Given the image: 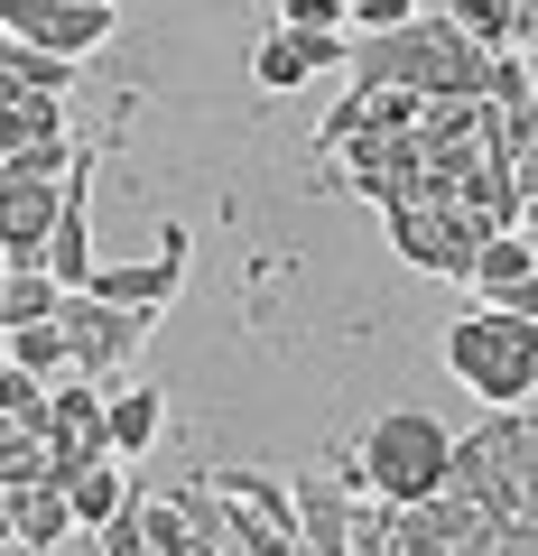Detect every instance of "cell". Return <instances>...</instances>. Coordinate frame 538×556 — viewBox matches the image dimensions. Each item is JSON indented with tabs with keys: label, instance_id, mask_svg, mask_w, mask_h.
I'll return each instance as SVG.
<instances>
[{
	"label": "cell",
	"instance_id": "cell-1",
	"mask_svg": "<svg viewBox=\"0 0 538 556\" xmlns=\"http://www.w3.org/2000/svg\"><path fill=\"white\" fill-rule=\"evenodd\" d=\"M353 464H362V492H372L380 510H418V501H437V492H446L455 427H446L437 408H390L372 437L353 445Z\"/></svg>",
	"mask_w": 538,
	"mask_h": 556
},
{
	"label": "cell",
	"instance_id": "cell-2",
	"mask_svg": "<svg viewBox=\"0 0 538 556\" xmlns=\"http://www.w3.org/2000/svg\"><path fill=\"white\" fill-rule=\"evenodd\" d=\"M446 371H455L492 417L529 408V390H538V325L511 316V306H474V316L446 325Z\"/></svg>",
	"mask_w": 538,
	"mask_h": 556
},
{
	"label": "cell",
	"instance_id": "cell-3",
	"mask_svg": "<svg viewBox=\"0 0 538 556\" xmlns=\"http://www.w3.org/2000/svg\"><path fill=\"white\" fill-rule=\"evenodd\" d=\"M112 28H121L112 0H0V38H20L28 56H57V65H84Z\"/></svg>",
	"mask_w": 538,
	"mask_h": 556
},
{
	"label": "cell",
	"instance_id": "cell-4",
	"mask_svg": "<svg viewBox=\"0 0 538 556\" xmlns=\"http://www.w3.org/2000/svg\"><path fill=\"white\" fill-rule=\"evenodd\" d=\"M380 223H390V241H399V260H409V269L464 278V288H474V251H483V241H501L492 223L464 214V204H446V214H427V204H390Z\"/></svg>",
	"mask_w": 538,
	"mask_h": 556
},
{
	"label": "cell",
	"instance_id": "cell-5",
	"mask_svg": "<svg viewBox=\"0 0 538 556\" xmlns=\"http://www.w3.org/2000/svg\"><path fill=\"white\" fill-rule=\"evenodd\" d=\"M177 288H186V232L167 223L149 260H93V288H84V298H93V306H121V316H167Z\"/></svg>",
	"mask_w": 538,
	"mask_h": 556
},
{
	"label": "cell",
	"instance_id": "cell-6",
	"mask_svg": "<svg viewBox=\"0 0 538 556\" xmlns=\"http://www.w3.org/2000/svg\"><path fill=\"white\" fill-rule=\"evenodd\" d=\"M47 232H57V186H28L0 167V260H10V278L47 269Z\"/></svg>",
	"mask_w": 538,
	"mask_h": 556
},
{
	"label": "cell",
	"instance_id": "cell-7",
	"mask_svg": "<svg viewBox=\"0 0 538 556\" xmlns=\"http://www.w3.org/2000/svg\"><path fill=\"white\" fill-rule=\"evenodd\" d=\"M47 278H57L65 298H75V288H93V186H84V167L57 186V232H47Z\"/></svg>",
	"mask_w": 538,
	"mask_h": 556
},
{
	"label": "cell",
	"instance_id": "cell-8",
	"mask_svg": "<svg viewBox=\"0 0 538 556\" xmlns=\"http://www.w3.org/2000/svg\"><path fill=\"white\" fill-rule=\"evenodd\" d=\"M159 427H167V408H159V390H140V380H121V390L102 399V445H112V464H140L149 445H159Z\"/></svg>",
	"mask_w": 538,
	"mask_h": 556
},
{
	"label": "cell",
	"instance_id": "cell-9",
	"mask_svg": "<svg viewBox=\"0 0 538 556\" xmlns=\"http://www.w3.org/2000/svg\"><path fill=\"white\" fill-rule=\"evenodd\" d=\"M57 538H75V510H65V492H10V547H28V556H47Z\"/></svg>",
	"mask_w": 538,
	"mask_h": 556
},
{
	"label": "cell",
	"instance_id": "cell-10",
	"mask_svg": "<svg viewBox=\"0 0 538 556\" xmlns=\"http://www.w3.org/2000/svg\"><path fill=\"white\" fill-rule=\"evenodd\" d=\"M446 20L464 28L474 56H511L520 47V0H446Z\"/></svg>",
	"mask_w": 538,
	"mask_h": 556
},
{
	"label": "cell",
	"instance_id": "cell-11",
	"mask_svg": "<svg viewBox=\"0 0 538 556\" xmlns=\"http://www.w3.org/2000/svg\"><path fill=\"white\" fill-rule=\"evenodd\" d=\"M112 390H121V380H112ZM112 390L65 371L57 390H47V445H57V437H102V399H112Z\"/></svg>",
	"mask_w": 538,
	"mask_h": 556
},
{
	"label": "cell",
	"instance_id": "cell-12",
	"mask_svg": "<svg viewBox=\"0 0 538 556\" xmlns=\"http://www.w3.org/2000/svg\"><path fill=\"white\" fill-rule=\"evenodd\" d=\"M520 278H538V260H529V241H520V232H501V241H483V251H474V298L483 306H501Z\"/></svg>",
	"mask_w": 538,
	"mask_h": 556
},
{
	"label": "cell",
	"instance_id": "cell-13",
	"mask_svg": "<svg viewBox=\"0 0 538 556\" xmlns=\"http://www.w3.org/2000/svg\"><path fill=\"white\" fill-rule=\"evenodd\" d=\"M455 204H464V214H483L492 232H520V214H529V204H520V186H511V167H474Z\"/></svg>",
	"mask_w": 538,
	"mask_h": 556
},
{
	"label": "cell",
	"instance_id": "cell-14",
	"mask_svg": "<svg viewBox=\"0 0 538 556\" xmlns=\"http://www.w3.org/2000/svg\"><path fill=\"white\" fill-rule=\"evenodd\" d=\"M10 362H20V371L38 380V390H57V380L75 371V343H65L57 325H20V334H10Z\"/></svg>",
	"mask_w": 538,
	"mask_h": 556
},
{
	"label": "cell",
	"instance_id": "cell-15",
	"mask_svg": "<svg viewBox=\"0 0 538 556\" xmlns=\"http://www.w3.org/2000/svg\"><path fill=\"white\" fill-rule=\"evenodd\" d=\"M57 278L28 269V278H0V334H20V325H57Z\"/></svg>",
	"mask_w": 538,
	"mask_h": 556
},
{
	"label": "cell",
	"instance_id": "cell-16",
	"mask_svg": "<svg viewBox=\"0 0 538 556\" xmlns=\"http://www.w3.org/2000/svg\"><path fill=\"white\" fill-rule=\"evenodd\" d=\"M121 501H130V482H121V464H93V473H84L75 492H65V510H75V538H93L102 519L121 510Z\"/></svg>",
	"mask_w": 538,
	"mask_h": 556
},
{
	"label": "cell",
	"instance_id": "cell-17",
	"mask_svg": "<svg viewBox=\"0 0 538 556\" xmlns=\"http://www.w3.org/2000/svg\"><path fill=\"white\" fill-rule=\"evenodd\" d=\"M251 84H260V93H298V84H306V47L288 38V28H270V38L251 47Z\"/></svg>",
	"mask_w": 538,
	"mask_h": 556
},
{
	"label": "cell",
	"instance_id": "cell-18",
	"mask_svg": "<svg viewBox=\"0 0 538 556\" xmlns=\"http://www.w3.org/2000/svg\"><path fill=\"white\" fill-rule=\"evenodd\" d=\"M140 501H149V492H130V501H121V510H112V519H102V529H93V556H149Z\"/></svg>",
	"mask_w": 538,
	"mask_h": 556
},
{
	"label": "cell",
	"instance_id": "cell-19",
	"mask_svg": "<svg viewBox=\"0 0 538 556\" xmlns=\"http://www.w3.org/2000/svg\"><path fill=\"white\" fill-rule=\"evenodd\" d=\"M343 139H362V93H335V102H325V121H316V159H335Z\"/></svg>",
	"mask_w": 538,
	"mask_h": 556
},
{
	"label": "cell",
	"instance_id": "cell-20",
	"mask_svg": "<svg viewBox=\"0 0 538 556\" xmlns=\"http://www.w3.org/2000/svg\"><path fill=\"white\" fill-rule=\"evenodd\" d=\"M20 121H28V149H38V139H65V102L57 93H20Z\"/></svg>",
	"mask_w": 538,
	"mask_h": 556
},
{
	"label": "cell",
	"instance_id": "cell-21",
	"mask_svg": "<svg viewBox=\"0 0 538 556\" xmlns=\"http://www.w3.org/2000/svg\"><path fill=\"white\" fill-rule=\"evenodd\" d=\"M270 28H343V0H288Z\"/></svg>",
	"mask_w": 538,
	"mask_h": 556
},
{
	"label": "cell",
	"instance_id": "cell-22",
	"mask_svg": "<svg viewBox=\"0 0 538 556\" xmlns=\"http://www.w3.org/2000/svg\"><path fill=\"white\" fill-rule=\"evenodd\" d=\"M0 547H10V492H0Z\"/></svg>",
	"mask_w": 538,
	"mask_h": 556
},
{
	"label": "cell",
	"instance_id": "cell-23",
	"mask_svg": "<svg viewBox=\"0 0 538 556\" xmlns=\"http://www.w3.org/2000/svg\"><path fill=\"white\" fill-rule=\"evenodd\" d=\"M0 362H10V334H0Z\"/></svg>",
	"mask_w": 538,
	"mask_h": 556
},
{
	"label": "cell",
	"instance_id": "cell-24",
	"mask_svg": "<svg viewBox=\"0 0 538 556\" xmlns=\"http://www.w3.org/2000/svg\"><path fill=\"white\" fill-rule=\"evenodd\" d=\"M0 278H10V260H0Z\"/></svg>",
	"mask_w": 538,
	"mask_h": 556
}]
</instances>
